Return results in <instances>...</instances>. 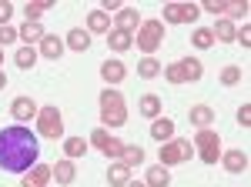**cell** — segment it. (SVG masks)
<instances>
[{"mask_svg": "<svg viewBox=\"0 0 251 187\" xmlns=\"http://www.w3.org/2000/svg\"><path fill=\"white\" fill-rule=\"evenodd\" d=\"M37 134L27 131V124H14L0 131V167L14 170V174H27L37 164Z\"/></svg>", "mask_w": 251, "mask_h": 187, "instance_id": "6da1fadb", "label": "cell"}, {"mask_svg": "<svg viewBox=\"0 0 251 187\" xmlns=\"http://www.w3.org/2000/svg\"><path fill=\"white\" fill-rule=\"evenodd\" d=\"M194 157V144L188 137H171L168 144H161V154H157V164L161 167H174V164H188Z\"/></svg>", "mask_w": 251, "mask_h": 187, "instance_id": "7a4b0ae2", "label": "cell"}, {"mask_svg": "<svg viewBox=\"0 0 251 187\" xmlns=\"http://www.w3.org/2000/svg\"><path fill=\"white\" fill-rule=\"evenodd\" d=\"M134 44L144 50V54H154L157 47L164 44V23H161L157 17L141 20V27H137V34H134Z\"/></svg>", "mask_w": 251, "mask_h": 187, "instance_id": "3957f363", "label": "cell"}, {"mask_svg": "<svg viewBox=\"0 0 251 187\" xmlns=\"http://www.w3.org/2000/svg\"><path fill=\"white\" fill-rule=\"evenodd\" d=\"M194 154L204 161V164H218L221 161V137L211 131V127H201V131L194 134Z\"/></svg>", "mask_w": 251, "mask_h": 187, "instance_id": "277c9868", "label": "cell"}, {"mask_svg": "<svg viewBox=\"0 0 251 187\" xmlns=\"http://www.w3.org/2000/svg\"><path fill=\"white\" fill-rule=\"evenodd\" d=\"M37 137H50V140H60V137H64V117H60V107H54V104L37 107Z\"/></svg>", "mask_w": 251, "mask_h": 187, "instance_id": "5b68a950", "label": "cell"}, {"mask_svg": "<svg viewBox=\"0 0 251 187\" xmlns=\"http://www.w3.org/2000/svg\"><path fill=\"white\" fill-rule=\"evenodd\" d=\"M87 144H94L104 157H121V150H124V144H121L117 137H111V131H107V127H94Z\"/></svg>", "mask_w": 251, "mask_h": 187, "instance_id": "8992f818", "label": "cell"}, {"mask_svg": "<svg viewBox=\"0 0 251 187\" xmlns=\"http://www.w3.org/2000/svg\"><path fill=\"white\" fill-rule=\"evenodd\" d=\"M198 14V3H164V23H194Z\"/></svg>", "mask_w": 251, "mask_h": 187, "instance_id": "52a82bcc", "label": "cell"}, {"mask_svg": "<svg viewBox=\"0 0 251 187\" xmlns=\"http://www.w3.org/2000/svg\"><path fill=\"white\" fill-rule=\"evenodd\" d=\"M177 74H181V84H198L201 74H204V67H201L198 57H181L177 60Z\"/></svg>", "mask_w": 251, "mask_h": 187, "instance_id": "ba28073f", "label": "cell"}, {"mask_svg": "<svg viewBox=\"0 0 251 187\" xmlns=\"http://www.w3.org/2000/svg\"><path fill=\"white\" fill-rule=\"evenodd\" d=\"M54 177V170H50V164H34V167L24 174V181H20V187H47V181Z\"/></svg>", "mask_w": 251, "mask_h": 187, "instance_id": "9c48e42d", "label": "cell"}, {"mask_svg": "<svg viewBox=\"0 0 251 187\" xmlns=\"http://www.w3.org/2000/svg\"><path fill=\"white\" fill-rule=\"evenodd\" d=\"M111 20H114L117 30H131V34H137V27H141V14H137L134 7H121Z\"/></svg>", "mask_w": 251, "mask_h": 187, "instance_id": "30bf717a", "label": "cell"}, {"mask_svg": "<svg viewBox=\"0 0 251 187\" xmlns=\"http://www.w3.org/2000/svg\"><path fill=\"white\" fill-rule=\"evenodd\" d=\"M218 164H225L228 174H245V170H248V154H245V150H225Z\"/></svg>", "mask_w": 251, "mask_h": 187, "instance_id": "8fae6325", "label": "cell"}, {"mask_svg": "<svg viewBox=\"0 0 251 187\" xmlns=\"http://www.w3.org/2000/svg\"><path fill=\"white\" fill-rule=\"evenodd\" d=\"M10 114L17 117L20 124H27V120L37 117V104H34L30 97H14V100H10Z\"/></svg>", "mask_w": 251, "mask_h": 187, "instance_id": "7c38bea8", "label": "cell"}, {"mask_svg": "<svg viewBox=\"0 0 251 187\" xmlns=\"http://www.w3.org/2000/svg\"><path fill=\"white\" fill-rule=\"evenodd\" d=\"M111 27H114V20H111V14H104L100 7L87 14V34H111Z\"/></svg>", "mask_w": 251, "mask_h": 187, "instance_id": "4fadbf2b", "label": "cell"}, {"mask_svg": "<svg viewBox=\"0 0 251 187\" xmlns=\"http://www.w3.org/2000/svg\"><path fill=\"white\" fill-rule=\"evenodd\" d=\"M64 54V40L57 34H44V40L37 44V57H47V60H57Z\"/></svg>", "mask_w": 251, "mask_h": 187, "instance_id": "5bb4252c", "label": "cell"}, {"mask_svg": "<svg viewBox=\"0 0 251 187\" xmlns=\"http://www.w3.org/2000/svg\"><path fill=\"white\" fill-rule=\"evenodd\" d=\"M50 170H54V181H57V184H74V177H77V164H74L71 157H60Z\"/></svg>", "mask_w": 251, "mask_h": 187, "instance_id": "9a60e30c", "label": "cell"}, {"mask_svg": "<svg viewBox=\"0 0 251 187\" xmlns=\"http://www.w3.org/2000/svg\"><path fill=\"white\" fill-rule=\"evenodd\" d=\"M151 137H154L157 144H168L174 137V120L171 117H154L151 120Z\"/></svg>", "mask_w": 251, "mask_h": 187, "instance_id": "2e32d148", "label": "cell"}, {"mask_svg": "<svg viewBox=\"0 0 251 187\" xmlns=\"http://www.w3.org/2000/svg\"><path fill=\"white\" fill-rule=\"evenodd\" d=\"M124 74H127V67H124L121 60H114V57L100 64V77H104V84H121Z\"/></svg>", "mask_w": 251, "mask_h": 187, "instance_id": "e0dca14e", "label": "cell"}, {"mask_svg": "<svg viewBox=\"0 0 251 187\" xmlns=\"http://www.w3.org/2000/svg\"><path fill=\"white\" fill-rule=\"evenodd\" d=\"M44 34H47V30H44V23H30V20H24V23H20V30H17V40H24V44L30 47V44H40Z\"/></svg>", "mask_w": 251, "mask_h": 187, "instance_id": "ac0fdd59", "label": "cell"}, {"mask_svg": "<svg viewBox=\"0 0 251 187\" xmlns=\"http://www.w3.org/2000/svg\"><path fill=\"white\" fill-rule=\"evenodd\" d=\"M188 120H191L198 131H201V127H211L214 124V111L208 107V104H194L191 111H188Z\"/></svg>", "mask_w": 251, "mask_h": 187, "instance_id": "d6986e66", "label": "cell"}, {"mask_svg": "<svg viewBox=\"0 0 251 187\" xmlns=\"http://www.w3.org/2000/svg\"><path fill=\"white\" fill-rule=\"evenodd\" d=\"M127 104H124V94L117 91V87H104L100 91V111H124Z\"/></svg>", "mask_w": 251, "mask_h": 187, "instance_id": "ffe728a7", "label": "cell"}, {"mask_svg": "<svg viewBox=\"0 0 251 187\" xmlns=\"http://www.w3.org/2000/svg\"><path fill=\"white\" fill-rule=\"evenodd\" d=\"M131 44H134V34H131V30H117V27H111V34H107V47H111V50L121 54V50H127Z\"/></svg>", "mask_w": 251, "mask_h": 187, "instance_id": "44dd1931", "label": "cell"}, {"mask_svg": "<svg viewBox=\"0 0 251 187\" xmlns=\"http://www.w3.org/2000/svg\"><path fill=\"white\" fill-rule=\"evenodd\" d=\"M211 34H214V40H221V44H231L234 34H238V27H234L228 17H218V20H214V27H211Z\"/></svg>", "mask_w": 251, "mask_h": 187, "instance_id": "7402d4cb", "label": "cell"}, {"mask_svg": "<svg viewBox=\"0 0 251 187\" xmlns=\"http://www.w3.org/2000/svg\"><path fill=\"white\" fill-rule=\"evenodd\" d=\"M144 184L148 187H168L171 184V170L154 164V167H148V177H144Z\"/></svg>", "mask_w": 251, "mask_h": 187, "instance_id": "603a6c76", "label": "cell"}, {"mask_svg": "<svg viewBox=\"0 0 251 187\" xmlns=\"http://www.w3.org/2000/svg\"><path fill=\"white\" fill-rule=\"evenodd\" d=\"M64 47H71V50H87V47H91V34H87V30H80V27H74V30H71V34H67V40H64Z\"/></svg>", "mask_w": 251, "mask_h": 187, "instance_id": "cb8c5ba5", "label": "cell"}, {"mask_svg": "<svg viewBox=\"0 0 251 187\" xmlns=\"http://www.w3.org/2000/svg\"><path fill=\"white\" fill-rule=\"evenodd\" d=\"M127 181H131V167L127 164H111L107 167V184L111 187H124Z\"/></svg>", "mask_w": 251, "mask_h": 187, "instance_id": "d4e9b609", "label": "cell"}, {"mask_svg": "<svg viewBox=\"0 0 251 187\" xmlns=\"http://www.w3.org/2000/svg\"><path fill=\"white\" fill-rule=\"evenodd\" d=\"M50 7H54V0H30V3L24 7V20L40 23V14H44V10H50Z\"/></svg>", "mask_w": 251, "mask_h": 187, "instance_id": "484cf974", "label": "cell"}, {"mask_svg": "<svg viewBox=\"0 0 251 187\" xmlns=\"http://www.w3.org/2000/svg\"><path fill=\"white\" fill-rule=\"evenodd\" d=\"M121 164H127L131 170H134L137 164H144V147H137V144H124V150H121Z\"/></svg>", "mask_w": 251, "mask_h": 187, "instance_id": "4316f807", "label": "cell"}, {"mask_svg": "<svg viewBox=\"0 0 251 187\" xmlns=\"http://www.w3.org/2000/svg\"><path fill=\"white\" fill-rule=\"evenodd\" d=\"M137 107H141L144 117H151V120H154V117H161V97H157V94H144Z\"/></svg>", "mask_w": 251, "mask_h": 187, "instance_id": "83f0119b", "label": "cell"}, {"mask_svg": "<svg viewBox=\"0 0 251 187\" xmlns=\"http://www.w3.org/2000/svg\"><path fill=\"white\" fill-rule=\"evenodd\" d=\"M100 127H107V131H114V127H124L127 124V107L124 111H100Z\"/></svg>", "mask_w": 251, "mask_h": 187, "instance_id": "f1b7e54d", "label": "cell"}, {"mask_svg": "<svg viewBox=\"0 0 251 187\" xmlns=\"http://www.w3.org/2000/svg\"><path fill=\"white\" fill-rule=\"evenodd\" d=\"M87 147H91V144H87L84 137H67V140H64V154H67L71 161L84 157V154H87Z\"/></svg>", "mask_w": 251, "mask_h": 187, "instance_id": "f546056e", "label": "cell"}, {"mask_svg": "<svg viewBox=\"0 0 251 187\" xmlns=\"http://www.w3.org/2000/svg\"><path fill=\"white\" fill-rule=\"evenodd\" d=\"M248 10H251L248 0H228V7H225V17L234 23V20H245V17H248Z\"/></svg>", "mask_w": 251, "mask_h": 187, "instance_id": "4dcf8cb0", "label": "cell"}, {"mask_svg": "<svg viewBox=\"0 0 251 187\" xmlns=\"http://www.w3.org/2000/svg\"><path fill=\"white\" fill-rule=\"evenodd\" d=\"M137 74L144 77V80L157 77V74H161V60H157V57H141V64H137Z\"/></svg>", "mask_w": 251, "mask_h": 187, "instance_id": "1f68e13d", "label": "cell"}, {"mask_svg": "<svg viewBox=\"0 0 251 187\" xmlns=\"http://www.w3.org/2000/svg\"><path fill=\"white\" fill-rule=\"evenodd\" d=\"M191 44L198 47V50H208V47H214V34H211V27H198L191 34Z\"/></svg>", "mask_w": 251, "mask_h": 187, "instance_id": "d6a6232c", "label": "cell"}, {"mask_svg": "<svg viewBox=\"0 0 251 187\" xmlns=\"http://www.w3.org/2000/svg\"><path fill=\"white\" fill-rule=\"evenodd\" d=\"M14 60H17V67H20V70H30V67L37 64V50H34V47H20Z\"/></svg>", "mask_w": 251, "mask_h": 187, "instance_id": "836d02e7", "label": "cell"}, {"mask_svg": "<svg viewBox=\"0 0 251 187\" xmlns=\"http://www.w3.org/2000/svg\"><path fill=\"white\" fill-rule=\"evenodd\" d=\"M225 7H228V0H204L201 10H208V14H214V17H225Z\"/></svg>", "mask_w": 251, "mask_h": 187, "instance_id": "e575fe53", "label": "cell"}, {"mask_svg": "<svg viewBox=\"0 0 251 187\" xmlns=\"http://www.w3.org/2000/svg\"><path fill=\"white\" fill-rule=\"evenodd\" d=\"M238 80H241V67H225V70H221V84L231 87V84H238Z\"/></svg>", "mask_w": 251, "mask_h": 187, "instance_id": "d590c367", "label": "cell"}, {"mask_svg": "<svg viewBox=\"0 0 251 187\" xmlns=\"http://www.w3.org/2000/svg\"><path fill=\"white\" fill-rule=\"evenodd\" d=\"M14 17V3H7V0H0V27H7Z\"/></svg>", "mask_w": 251, "mask_h": 187, "instance_id": "8d00e7d4", "label": "cell"}, {"mask_svg": "<svg viewBox=\"0 0 251 187\" xmlns=\"http://www.w3.org/2000/svg\"><path fill=\"white\" fill-rule=\"evenodd\" d=\"M17 40V30L7 23V27H0V47H7V44H14Z\"/></svg>", "mask_w": 251, "mask_h": 187, "instance_id": "74e56055", "label": "cell"}, {"mask_svg": "<svg viewBox=\"0 0 251 187\" xmlns=\"http://www.w3.org/2000/svg\"><path fill=\"white\" fill-rule=\"evenodd\" d=\"M234 40H241V47H251V27L248 23H241V30L234 34Z\"/></svg>", "mask_w": 251, "mask_h": 187, "instance_id": "f35d334b", "label": "cell"}, {"mask_svg": "<svg viewBox=\"0 0 251 187\" xmlns=\"http://www.w3.org/2000/svg\"><path fill=\"white\" fill-rule=\"evenodd\" d=\"M238 124H241V127H251V104H241V111H238Z\"/></svg>", "mask_w": 251, "mask_h": 187, "instance_id": "ab89813d", "label": "cell"}, {"mask_svg": "<svg viewBox=\"0 0 251 187\" xmlns=\"http://www.w3.org/2000/svg\"><path fill=\"white\" fill-rule=\"evenodd\" d=\"M124 187H148V184H144V181H127Z\"/></svg>", "mask_w": 251, "mask_h": 187, "instance_id": "60d3db41", "label": "cell"}, {"mask_svg": "<svg viewBox=\"0 0 251 187\" xmlns=\"http://www.w3.org/2000/svg\"><path fill=\"white\" fill-rule=\"evenodd\" d=\"M3 87H7V77H3V70H0V91H3Z\"/></svg>", "mask_w": 251, "mask_h": 187, "instance_id": "b9f144b4", "label": "cell"}, {"mask_svg": "<svg viewBox=\"0 0 251 187\" xmlns=\"http://www.w3.org/2000/svg\"><path fill=\"white\" fill-rule=\"evenodd\" d=\"M0 64H3V47H0Z\"/></svg>", "mask_w": 251, "mask_h": 187, "instance_id": "7bdbcfd3", "label": "cell"}]
</instances>
